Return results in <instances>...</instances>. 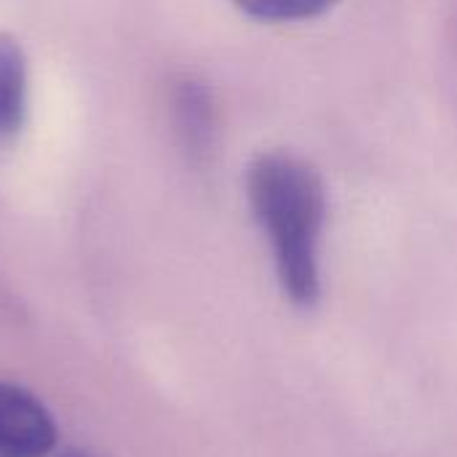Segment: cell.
<instances>
[{"label": "cell", "instance_id": "cell-1", "mask_svg": "<svg viewBox=\"0 0 457 457\" xmlns=\"http://www.w3.org/2000/svg\"><path fill=\"white\" fill-rule=\"evenodd\" d=\"M246 195L270 244L284 295L300 308L316 305L321 295V236L327 222L321 174L295 153L268 150L246 169Z\"/></svg>", "mask_w": 457, "mask_h": 457}, {"label": "cell", "instance_id": "cell-2", "mask_svg": "<svg viewBox=\"0 0 457 457\" xmlns=\"http://www.w3.org/2000/svg\"><path fill=\"white\" fill-rule=\"evenodd\" d=\"M56 439L48 407L24 386L0 380V457H51Z\"/></svg>", "mask_w": 457, "mask_h": 457}, {"label": "cell", "instance_id": "cell-3", "mask_svg": "<svg viewBox=\"0 0 457 457\" xmlns=\"http://www.w3.org/2000/svg\"><path fill=\"white\" fill-rule=\"evenodd\" d=\"M27 115V59L11 32H0V142L19 134Z\"/></svg>", "mask_w": 457, "mask_h": 457}, {"label": "cell", "instance_id": "cell-4", "mask_svg": "<svg viewBox=\"0 0 457 457\" xmlns=\"http://www.w3.org/2000/svg\"><path fill=\"white\" fill-rule=\"evenodd\" d=\"M174 115L185 147L193 155H206L217 137V115L209 91L195 80L179 83L174 94Z\"/></svg>", "mask_w": 457, "mask_h": 457}, {"label": "cell", "instance_id": "cell-5", "mask_svg": "<svg viewBox=\"0 0 457 457\" xmlns=\"http://www.w3.org/2000/svg\"><path fill=\"white\" fill-rule=\"evenodd\" d=\"M246 16L257 21H305L324 16L340 0H233Z\"/></svg>", "mask_w": 457, "mask_h": 457}, {"label": "cell", "instance_id": "cell-6", "mask_svg": "<svg viewBox=\"0 0 457 457\" xmlns=\"http://www.w3.org/2000/svg\"><path fill=\"white\" fill-rule=\"evenodd\" d=\"M56 457H94V455H88V453H83V450H64V453H59Z\"/></svg>", "mask_w": 457, "mask_h": 457}]
</instances>
